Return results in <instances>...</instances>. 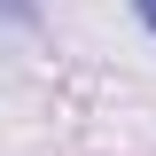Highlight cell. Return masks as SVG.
Masks as SVG:
<instances>
[{
    "label": "cell",
    "instance_id": "1",
    "mask_svg": "<svg viewBox=\"0 0 156 156\" xmlns=\"http://www.w3.org/2000/svg\"><path fill=\"white\" fill-rule=\"evenodd\" d=\"M0 16L8 23H39V0H0Z\"/></svg>",
    "mask_w": 156,
    "mask_h": 156
},
{
    "label": "cell",
    "instance_id": "2",
    "mask_svg": "<svg viewBox=\"0 0 156 156\" xmlns=\"http://www.w3.org/2000/svg\"><path fill=\"white\" fill-rule=\"evenodd\" d=\"M133 8H140V23H148V31H156V0H133Z\"/></svg>",
    "mask_w": 156,
    "mask_h": 156
}]
</instances>
